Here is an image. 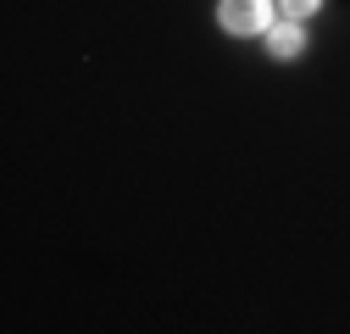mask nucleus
<instances>
[{
	"instance_id": "nucleus-2",
	"label": "nucleus",
	"mask_w": 350,
	"mask_h": 334,
	"mask_svg": "<svg viewBox=\"0 0 350 334\" xmlns=\"http://www.w3.org/2000/svg\"><path fill=\"white\" fill-rule=\"evenodd\" d=\"M267 45H273L278 62H289V56L306 51V28H300V23H278V28H267Z\"/></svg>"
},
{
	"instance_id": "nucleus-3",
	"label": "nucleus",
	"mask_w": 350,
	"mask_h": 334,
	"mask_svg": "<svg viewBox=\"0 0 350 334\" xmlns=\"http://www.w3.org/2000/svg\"><path fill=\"white\" fill-rule=\"evenodd\" d=\"M284 12H289V17H295V23H300V17H306V12H317V0H284Z\"/></svg>"
},
{
	"instance_id": "nucleus-1",
	"label": "nucleus",
	"mask_w": 350,
	"mask_h": 334,
	"mask_svg": "<svg viewBox=\"0 0 350 334\" xmlns=\"http://www.w3.org/2000/svg\"><path fill=\"white\" fill-rule=\"evenodd\" d=\"M223 28L228 34H261V28H273V6L267 0H223Z\"/></svg>"
}]
</instances>
